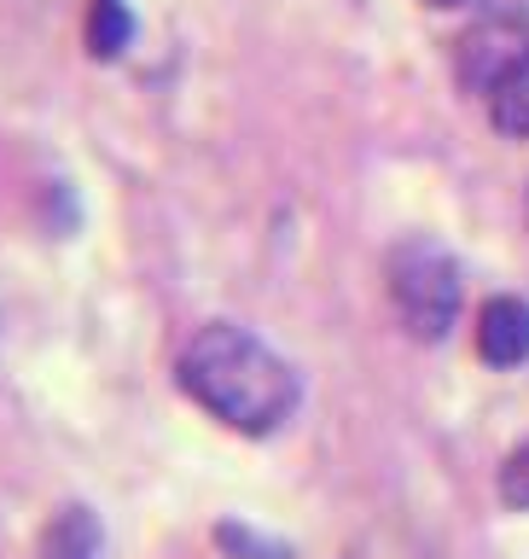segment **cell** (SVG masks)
Instances as JSON below:
<instances>
[{"label":"cell","mask_w":529,"mask_h":559,"mask_svg":"<svg viewBox=\"0 0 529 559\" xmlns=\"http://www.w3.org/2000/svg\"><path fill=\"white\" fill-rule=\"evenodd\" d=\"M181 391L244 437L279 431L297 408L291 361L233 321H209L192 332V344L181 349Z\"/></svg>","instance_id":"1"},{"label":"cell","mask_w":529,"mask_h":559,"mask_svg":"<svg viewBox=\"0 0 529 559\" xmlns=\"http://www.w3.org/2000/svg\"><path fill=\"white\" fill-rule=\"evenodd\" d=\"M384 286H390V304L401 314V326H408L413 338H425V344L443 338V332L454 326V314H460V262L425 234L401 239L390 251V262H384Z\"/></svg>","instance_id":"2"},{"label":"cell","mask_w":529,"mask_h":559,"mask_svg":"<svg viewBox=\"0 0 529 559\" xmlns=\"http://www.w3.org/2000/svg\"><path fill=\"white\" fill-rule=\"evenodd\" d=\"M478 356L489 367H518L529 356V304L524 297H489L478 314Z\"/></svg>","instance_id":"3"},{"label":"cell","mask_w":529,"mask_h":559,"mask_svg":"<svg viewBox=\"0 0 529 559\" xmlns=\"http://www.w3.org/2000/svg\"><path fill=\"white\" fill-rule=\"evenodd\" d=\"M489 117L501 134H529V47L489 82Z\"/></svg>","instance_id":"4"},{"label":"cell","mask_w":529,"mask_h":559,"mask_svg":"<svg viewBox=\"0 0 529 559\" xmlns=\"http://www.w3.org/2000/svg\"><path fill=\"white\" fill-rule=\"evenodd\" d=\"M41 559H99V524L87 507H64L41 531Z\"/></svg>","instance_id":"5"},{"label":"cell","mask_w":529,"mask_h":559,"mask_svg":"<svg viewBox=\"0 0 529 559\" xmlns=\"http://www.w3.org/2000/svg\"><path fill=\"white\" fill-rule=\"evenodd\" d=\"M134 35V17H129V0H94L87 7V47L94 59H117Z\"/></svg>","instance_id":"6"},{"label":"cell","mask_w":529,"mask_h":559,"mask_svg":"<svg viewBox=\"0 0 529 559\" xmlns=\"http://www.w3.org/2000/svg\"><path fill=\"white\" fill-rule=\"evenodd\" d=\"M216 542H221L227 554H239V559H291V548H279V542H262V536H251L244 524H221Z\"/></svg>","instance_id":"7"},{"label":"cell","mask_w":529,"mask_h":559,"mask_svg":"<svg viewBox=\"0 0 529 559\" xmlns=\"http://www.w3.org/2000/svg\"><path fill=\"white\" fill-rule=\"evenodd\" d=\"M501 501L518 507V513H529V443L506 454V466H501Z\"/></svg>","instance_id":"8"},{"label":"cell","mask_w":529,"mask_h":559,"mask_svg":"<svg viewBox=\"0 0 529 559\" xmlns=\"http://www.w3.org/2000/svg\"><path fill=\"white\" fill-rule=\"evenodd\" d=\"M425 7H460V0H425Z\"/></svg>","instance_id":"9"},{"label":"cell","mask_w":529,"mask_h":559,"mask_svg":"<svg viewBox=\"0 0 529 559\" xmlns=\"http://www.w3.org/2000/svg\"><path fill=\"white\" fill-rule=\"evenodd\" d=\"M524 216H529V199H524Z\"/></svg>","instance_id":"10"}]
</instances>
